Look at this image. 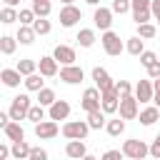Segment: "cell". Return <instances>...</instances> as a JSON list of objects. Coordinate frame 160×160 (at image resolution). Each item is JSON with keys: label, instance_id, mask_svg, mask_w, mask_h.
<instances>
[{"label": "cell", "instance_id": "13", "mask_svg": "<svg viewBox=\"0 0 160 160\" xmlns=\"http://www.w3.org/2000/svg\"><path fill=\"white\" fill-rule=\"evenodd\" d=\"M58 65H60V62H58L52 55H45V58H40V60H38V72H40L42 78H55V75L60 72V70H58Z\"/></svg>", "mask_w": 160, "mask_h": 160}, {"label": "cell", "instance_id": "38", "mask_svg": "<svg viewBox=\"0 0 160 160\" xmlns=\"http://www.w3.org/2000/svg\"><path fill=\"white\" fill-rule=\"evenodd\" d=\"M150 18H152L150 8H148V10H132V20H135V22H150Z\"/></svg>", "mask_w": 160, "mask_h": 160}, {"label": "cell", "instance_id": "36", "mask_svg": "<svg viewBox=\"0 0 160 160\" xmlns=\"http://www.w3.org/2000/svg\"><path fill=\"white\" fill-rule=\"evenodd\" d=\"M35 12H32V8H22L20 12H18V20H20V25H32L35 22Z\"/></svg>", "mask_w": 160, "mask_h": 160}, {"label": "cell", "instance_id": "53", "mask_svg": "<svg viewBox=\"0 0 160 160\" xmlns=\"http://www.w3.org/2000/svg\"><path fill=\"white\" fill-rule=\"evenodd\" d=\"M60 2H62V5H70V2H75V0H60Z\"/></svg>", "mask_w": 160, "mask_h": 160}, {"label": "cell", "instance_id": "24", "mask_svg": "<svg viewBox=\"0 0 160 160\" xmlns=\"http://www.w3.org/2000/svg\"><path fill=\"white\" fill-rule=\"evenodd\" d=\"M5 135H8V140H22L25 138V130H22V125L18 122V120H10L8 125H5Z\"/></svg>", "mask_w": 160, "mask_h": 160}, {"label": "cell", "instance_id": "30", "mask_svg": "<svg viewBox=\"0 0 160 160\" xmlns=\"http://www.w3.org/2000/svg\"><path fill=\"white\" fill-rule=\"evenodd\" d=\"M55 100H58V98H55V90H52V88H40V90H38V102H40V105L50 108Z\"/></svg>", "mask_w": 160, "mask_h": 160}, {"label": "cell", "instance_id": "32", "mask_svg": "<svg viewBox=\"0 0 160 160\" xmlns=\"http://www.w3.org/2000/svg\"><path fill=\"white\" fill-rule=\"evenodd\" d=\"M32 12H35L38 18H48V15L52 12L50 0H32Z\"/></svg>", "mask_w": 160, "mask_h": 160}, {"label": "cell", "instance_id": "9", "mask_svg": "<svg viewBox=\"0 0 160 160\" xmlns=\"http://www.w3.org/2000/svg\"><path fill=\"white\" fill-rule=\"evenodd\" d=\"M92 22H95L98 30H110V25H112V10L110 8H102V5H95Z\"/></svg>", "mask_w": 160, "mask_h": 160}, {"label": "cell", "instance_id": "50", "mask_svg": "<svg viewBox=\"0 0 160 160\" xmlns=\"http://www.w3.org/2000/svg\"><path fill=\"white\" fill-rule=\"evenodd\" d=\"M152 88H155V92H160V78H155V80H152Z\"/></svg>", "mask_w": 160, "mask_h": 160}, {"label": "cell", "instance_id": "5", "mask_svg": "<svg viewBox=\"0 0 160 160\" xmlns=\"http://www.w3.org/2000/svg\"><path fill=\"white\" fill-rule=\"evenodd\" d=\"M82 20V10L78 8V5H62L60 8V25L62 28H72V25H78Z\"/></svg>", "mask_w": 160, "mask_h": 160}, {"label": "cell", "instance_id": "26", "mask_svg": "<svg viewBox=\"0 0 160 160\" xmlns=\"http://www.w3.org/2000/svg\"><path fill=\"white\" fill-rule=\"evenodd\" d=\"M125 50L130 52V55H140L142 50H145V40L140 38V35H132V38H128V42H125Z\"/></svg>", "mask_w": 160, "mask_h": 160}, {"label": "cell", "instance_id": "28", "mask_svg": "<svg viewBox=\"0 0 160 160\" xmlns=\"http://www.w3.org/2000/svg\"><path fill=\"white\" fill-rule=\"evenodd\" d=\"M15 48H18V38H12V35H2L0 38V52L2 55H12Z\"/></svg>", "mask_w": 160, "mask_h": 160}, {"label": "cell", "instance_id": "51", "mask_svg": "<svg viewBox=\"0 0 160 160\" xmlns=\"http://www.w3.org/2000/svg\"><path fill=\"white\" fill-rule=\"evenodd\" d=\"M152 102H155V105L160 108V92H155V95H152Z\"/></svg>", "mask_w": 160, "mask_h": 160}, {"label": "cell", "instance_id": "47", "mask_svg": "<svg viewBox=\"0 0 160 160\" xmlns=\"http://www.w3.org/2000/svg\"><path fill=\"white\" fill-rule=\"evenodd\" d=\"M8 122H10V112H2V110H0V130H5Z\"/></svg>", "mask_w": 160, "mask_h": 160}, {"label": "cell", "instance_id": "6", "mask_svg": "<svg viewBox=\"0 0 160 160\" xmlns=\"http://www.w3.org/2000/svg\"><path fill=\"white\" fill-rule=\"evenodd\" d=\"M118 112H120L122 120H135L138 112H140V108H138V98H135V95H125V98H120Z\"/></svg>", "mask_w": 160, "mask_h": 160}, {"label": "cell", "instance_id": "54", "mask_svg": "<svg viewBox=\"0 0 160 160\" xmlns=\"http://www.w3.org/2000/svg\"><path fill=\"white\" fill-rule=\"evenodd\" d=\"M155 20H158V22H160V15H158V18H155Z\"/></svg>", "mask_w": 160, "mask_h": 160}, {"label": "cell", "instance_id": "37", "mask_svg": "<svg viewBox=\"0 0 160 160\" xmlns=\"http://www.w3.org/2000/svg\"><path fill=\"white\" fill-rule=\"evenodd\" d=\"M115 92H118V98L132 95V85H130L128 80H118V82H115Z\"/></svg>", "mask_w": 160, "mask_h": 160}, {"label": "cell", "instance_id": "21", "mask_svg": "<svg viewBox=\"0 0 160 160\" xmlns=\"http://www.w3.org/2000/svg\"><path fill=\"white\" fill-rule=\"evenodd\" d=\"M105 110L102 108H98V110H90L88 112V125H90V130H100V128H105Z\"/></svg>", "mask_w": 160, "mask_h": 160}, {"label": "cell", "instance_id": "49", "mask_svg": "<svg viewBox=\"0 0 160 160\" xmlns=\"http://www.w3.org/2000/svg\"><path fill=\"white\" fill-rule=\"evenodd\" d=\"M2 2H5V5H10V8H18V5H20V0H2Z\"/></svg>", "mask_w": 160, "mask_h": 160}, {"label": "cell", "instance_id": "4", "mask_svg": "<svg viewBox=\"0 0 160 160\" xmlns=\"http://www.w3.org/2000/svg\"><path fill=\"white\" fill-rule=\"evenodd\" d=\"M120 150H122V155L130 158V160H142L145 155H150V145H145L142 140H135V138H132V140H125Z\"/></svg>", "mask_w": 160, "mask_h": 160}, {"label": "cell", "instance_id": "1", "mask_svg": "<svg viewBox=\"0 0 160 160\" xmlns=\"http://www.w3.org/2000/svg\"><path fill=\"white\" fill-rule=\"evenodd\" d=\"M30 105H32V100H30V95L28 92H20V95H15L12 98V102H10V120H28V110H30Z\"/></svg>", "mask_w": 160, "mask_h": 160}, {"label": "cell", "instance_id": "45", "mask_svg": "<svg viewBox=\"0 0 160 160\" xmlns=\"http://www.w3.org/2000/svg\"><path fill=\"white\" fill-rule=\"evenodd\" d=\"M150 155L160 160V138H155V140H152V145H150Z\"/></svg>", "mask_w": 160, "mask_h": 160}, {"label": "cell", "instance_id": "31", "mask_svg": "<svg viewBox=\"0 0 160 160\" xmlns=\"http://www.w3.org/2000/svg\"><path fill=\"white\" fill-rule=\"evenodd\" d=\"M45 105H40V102H35V105H30V110H28V120L35 125V122H40V120H45Z\"/></svg>", "mask_w": 160, "mask_h": 160}, {"label": "cell", "instance_id": "52", "mask_svg": "<svg viewBox=\"0 0 160 160\" xmlns=\"http://www.w3.org/2000/svg\"><path fill=\"white\" fill-rule=\"evenodd\" d=\"M88 5H100V0H85Z\"/></svg>", "mask_w": 160, "mask_h": 160}, {"label": "cell", "instance_id": "55", "mask_svg": "<svg viewBox=\"0 0 160 160\" xmlns=\"http://www.w3.org/2000/svg\"><path fill=\"white\" fill-rule=\"evenodd\" d=\"M158 138H160V135H158Z\"/></svg>", "mask_w": 160, "mask_h": 160}, {"label": "cell", "instance_id": "48", "mask_svg": "<svg viewBox=\"0 0 160 160\" xmlns=\"http://www.w3.org/2000/svg\"><path fill=\"white\" fill-rule=\"evenodd\" d=\"M8 155H10V148H8V145H2V142H0V160H5V158H8Z\"/></svg>", "mask_w": 160, "mask_h": 160}, {"label": "cell", "instance_id": "34", "mask_svg": "<svg viewBox=\"0 0 160 160\" xmlns=\"http://www.w3.org/2000/svg\"><path fill=\"white\" fill-rule=\"evenodd\" d=\"M32 30H35L38 35H48V32L52 30V25H50V20H48V18H35V22H32Z\"/></svg>", "mask_w": 160, "mask_h": 160}, {"label": "cell", "instance_id": "7", "mask_svg": "<svg viewBox=\"0 0 160 160\" xmlns=\"http://www.w3.org/2000/svg\"><path fill=\"white\" fill-rule=\"evenodd\" d=\"M60 80H62L65 85H80V82L85 80V72H82V68H78L75 62H72V65H62V68H60Z\"/></svg>", "mask_w": 160, "mask_h": 160}, {"label": "cell", "instance_id": "22", "mask_svg": "<svg viewBox=\"0 0 160 160\" xmlns=\"http://www.w3.org/2000/svg\"><path fill=\"white\" fill-rule=\"evenodd\" d=\"M10 155L18 158V160L30 158V145H28V140H25V138H22V140H15V142L10 145Z\"/></svg>", "mask_w": 160, "mask_h": 160}, {"label": "cell", "instance_id": "8", "mask_svg": "<svg viewBox=\"0 0 160 160\" xmlns=\"http://www.w3.org/2000/svg\"><path fill=\"white\" fill-rule=\"evenodd\" d=\"M58 120H40L35 122V138L38 140H52L58 135Z\"/></svg>", "mask_w": 160, "mask_h": 160}, {"label": "cell", "instance_id": "35", "mask_svg": "<svg viewBox=\"0 0 160 160\" xmlns=\"http://www.w3.org/2000/svg\"><path fill=\"white\" fill-rule=\"evenodd\" d=\"M15 20H18V10H15V8H10V5H5V8L0 10V22L10 25V22H15Z\"/></svg>", "mask_w": 160, "mask_h": 160}, {"label": "cell", "instance_id": "44", "mask_svg": "<svg viewBox=\"0 0 160 160\" xmlns=\"http://www.w3.org/2000/svg\"><path fill=\"white\" fill-rule=\"evenodd\" d=\"M102 158H105V160H120V158H125V155H122V150H105Z\"/></svg>", "mask_w": 160, "mask_h": 160}, {"label": "cell", "instance_id": "11", "mask_svg": "<svg viewBox=\"0 0 160 160\" xmlns=\"http://www.w3.org/2000/svg\"><path fill=\"white\" fill-rule=\"evenodd\" d=\"M132 95L138 98V102H152V95H155L152 80H140V82L132 88Z\"/></svg>", "mask_w": 160, "mask_h": 160}, {"label": "cell", "instance_id": "41", "mask_svg": "<svg viewBox=\"0 0 160 160\" xmlns=\"http://www.w3.org/2000/svg\"><path fill=\"white\" fill-rule=\"evenodd\" d=\"M145 70H148V78H150V80H155V78H160V60H155V62H150V65H148Z\"/></svg>", "mask_w": 160, "mask_h": 160}, {"label": "cell", "instance_id": "17", "mask_svg": "<svg viewBox=\"0 0 160 160\" xmlns=\"http://www.w3.org/2000/svg\"><path fill=\"white\" fill-rule=\"evenodd\" d=\"M65 155L72 158V160H80V158H88V148L82 140H68L65 145Z\"/></svg>", "mask_w": 160, "mask_h": 160}, {"label": "cell", "instance_id": "43", "mask_svg": "<svg viewBox=\"0 0 160 160\" xmlns=\"http://www.w3.org/2000/svg\"><path fill=\"white\" fill-rule=\"evenodd\" d=\"M150 0H130V10H148Z\"/></svg>", "mask_w": 160, "mask_h": 160}, {"label": "cell", "instance_id": "20", "mask_svg": "<svg viewBox=\"0 0 160 160\" xmlns=\"http://www.w3.org/2000/svg\"><path fill=\"white\" fill-rule=\"evenodd\" d=\"M15 38H18V42H20V45H32V42H35V38H38V32L32 30V25H20Z\"/></svg>", "mask_w": 160, "mask_h": 160}, {"label": "cell", "instance_id": "23", "mask_svg": "<svg viewBox=\"0 0 160 160\" xmlns=\"http://www.w3.org/2000/svg\"><path fill=\"white\" fill-rule=\"evenodd\" d=\"M22 82H25V88H28L30 92H38L40 88H45V80H42V75H40L38 70H35V72H30V75H25V80H22Z\"/></svg>", "mask_w": 160, "mask_h": 160}, {"label": "cell", "instance_id": "27", "mask_svg": "<svg viewBox=\"0 0 160 160\" xmlns=\"http://www.w3.org/2000/svg\"><path fill=\"white\" fill-rule=\"evenodd\" d=\"M105 130H108V135H110V138H120V135L125 132V120H122V118L108 120V122H105Z\"/></svg>", "mask_w": 160, "mask_h": 160}, {"label": "cell", "instance_id": "10", "mask_svg": "<svg viewBox=\"0 0 160 160\" xmlns=\"http://www.w3.org/2000/svg\"><path fill=\"white\" fill-rule=\"evenodd\" d=\"M92 82H95V88L100 90V92H105V90H112L115 88V82H112V78L108 75V70L105 68H92Z\"/></svg>", "mask_w": 160, "mask_h": 160}, {"label": "cell", "instance_id": "2", "mask_svg": "<svg viewBox=\"0 0 160 160\" xmlns=\"http://www.w3.org/2000/svg\"><path fill=\"white\" fill-rule=\"evenodd\" d=\"M100 42H102V50H105L110 58H118V55L125 50V42H122V40H120V35H118V32H112V30H102Z\"/></svg>", "mask_w": 160, "mask_h": 160}, {"label": "cell", "instance_id": "40", "mask_svg": "<svg viewBox=\"0 0 160 160\" xmlns=\"http://www.w3.org/2000/svg\"><path fill=\"white\" fill-rule=\"evenodd\" d=\"M138 58H140V65H145V68H148L150 62H155V60H158V55H155L152 50H142Z\"/></svg>", "mask_w": 160, "mask_h": 160}, {"label": "cell", "instance_id": "42", "mask_svg": "<svg viewBox=\"0 0 160 160\" xmlns=\"http://www.w3.org/2000/svg\"><path fill=\"white\" fill-rule=\"evenodd\" d=\"M30 160H48V152L42 148H30Z\"/></svg>", "mask_w": 160, "mask_h": 160}, {"label": "cell", "instance_id": "16", "mask_svg": "<svg viewBox=\"0 0 160 160\" xmlns=\"http://www.w3.org/2000/svg\"><path fill=\"white\" fill-rule=\"evenodd\" d=\"M52 58H55L60 65H72V62H75V48H70V45H55Z\"/></svg>", "mask_w": 160, "mask_h": 160}, {"label": "cell", "instance_id": "12", "mask_svg": "<svg viewBox=\"0 0 160 160\" xmlns=\"http://www.w3.org/2000/svg\"><path fill=\"white\" fill-rule=\"evenodd\" d=\"M118 105H120V98H118L115 88H112V90H105V92H100V108L105 110V115H112V112H118Z\"/></svg>", "mask_w": 160, "mask_h": 160}, {"label": "cell", "instance_id": "18", "mask_svg": "<svg viewBox=\"0 0 160 160\" xmlns=\"http://www.w3.org/2000/svg\"><path fill=\"white\" fill-rule=\"evenodd\" d=\"M138 118H140V122L145 125V128H150V125H155L158 120H160V108L152 102L150 108H145V110H140L138 112Z\"/></svg>", "mask_w": 160, "mask_h": 160}, {"label": "cell", "instance_id": "15", "mask_svg": "<svg viewBox=\"0 0 160 160\" xmlns=\"http://www.w3.org/2000/svg\"><path fill=\"white\" fill-rule=\"evenodd\" d=\"M48 118L50 120H68L70 118V102L68 100H55L48 108Z\"/></svg>", "mask_w": 160, "mask_h": 160}, {"label": "cell", "instance_id": "19", "mask_svg": "<svg viewBox=\"0 0 160 160\" xmlns=\"http://www.w3.org/2000/svg\"><path fill=\"white\" fill-rule=\"evenodd\" d=\"M0 80H2V85H8V88H20V82H22V75H20V70L15 68V70H0Z\"/></svg>", "mask_w": 160, "mask_h": 160}, {"label": "cell", "instance_id": "46", "mask_svg": "<svg viewBox=\"0 0 160 160\" xmlns=\"http://www.w3.org/2000/svg\"><path fill=\"white\" fill-rule=\"evenodd\" d=\"M150 12H152V18L160 15V0H150Z\"/></svg>", "mask_w": 160, "mask_h": 160}, {"label": "cell", "instance_id": "25", "mask_svg": "<svg viewBox=\"0 0 160 160\" xmlns=\"http://www.w3.org/2000/svg\"><path fill=\"white\" fill-rule=\"evenodd\" d=\"M75 40H78L80 48H92V45H95V30H92V28H82Z\"/></svg>", "mask_w": 160, "mask_h": 160}, {"label": "cell", "instance_id": "29", "mask_svg": "<svg viewBox=\"0 0 160 160\" xmlns=\"http://www.w3.org/2000/svg\"><path fill=\"white\" fill-rule=\"evenodd\" d=\"M18 70H20V75L25 78V75H30V72H35L38 70V60H32V58H22V60H18V65H15Z\"/></svg>", "mask_w": 160, "mask_h": 160}, {"label": "cell", "instance_id": "3", "mask_svg": "<svg viewBox=\"0 0 160 160\" xmlns=\"http://www.w3.org/2000/svg\"><path fill=\"white\" fill-rule=\"evenodd\" d=\"M88 132H90L88 120H68V122L62 125V135H65L68 140H85Z\"/></svg>", "mask_w": 160, "mask_h": 160}, {"label": "cell", "instance_id": "33", "mask_svg": "<svg viewBox=\"0 0 160 160\" xmlns=\"http://www.w3.org/2000/svg\"><path fill=\"white\" fill-rule=\"evenodd\" d=\"M138 35H140L142 40H152V38L158 35V28H155L152 22H138Z\"/></svg>", "mask_w": 160, "mask_h": 160}, {"label": "cell", "instance_id": "39", "mask_svg": "<svg viewBox=\"0 0 160 160\" xmlns=\"http://www.w3.org/2000/svg\"><path fill=\"white\" fill-rule=\"evenodd\" d=\"M110 10L118 12V15H122V12L130 10V0H112V8H110Z\"/></svg>", "mask_w": 160, "mask_h": 160}, {"label": "cell", "instance_id": "14", "mask_svg": "<svg viewBox=\"0 0 160 160\" xmlns=\"http://www.w3.org/2000/svg\"><path fill=\"white\" fill-rule=\"evenodd\" d=\"M80 108H82L85 112H90V110H98V108H100V90H98V88H88V90L82 92Z\"/></svg>", "mask_w": 160, "mask_h": 160}]
</instances>
